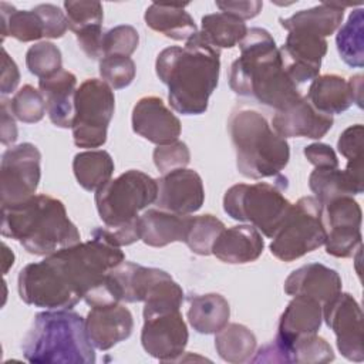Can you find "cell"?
<instances>
[{"label": "cell", "instance_id": "7dc6e473", "mask_svg": "<svg viewBox=\"0 0 364 364\" xmlns=\"http://www.w3.org/2000/svg\"><path fill=\"white\" fill-rule=\"evenodd\" d=\"M20 81V71L14 60L7 54L6 48H1V94L7 95L16 90Z\"/></svg>", "mask_w": 364, "mask_h": 364}, {"label": "cell", "instance_id": "7402d4cb", "mask_svg": "<svg viewBox=\"0 0 364 364\" xmlns=\"http://www.w3.org/2000/svg\"><path fill=\"white\" fill-rule=\"evenodd\" d=\"M309 188L321 205L340 196L363 193V158L350 159L343 171L338 168H314L309 176Z\"/></svg>", "mask_w": 364, "mask_h": 364}, {"label": "cell", "instance_id": "74e56055", "mask_svg": "<svg viewBox=\"0 0 364 364\" xmlns=\"http://www.w3.org/2000/svg\"><path fill=\"white\" fill-rule=\"evenodd\" d=\"M26 65L28 71L40 80L51 77L63 70L61 51L50 41H40L27 50Z\"/></svg>", "mask_w": 364, "mask_h": 364}, {"label": "cell", "instance_id": "7c38bea8", "mask_svg": "<svg viewBox=\"0 0 364 364\" xmlns=\"http://www.w3.org/2000/svg\"><path fill=\"white\" fill-rule=\"evenodd\" d=\"M41 154L31 142L4 151L0 165L1 206L21 203L36 195L41 178Z\"/></svg>", "mask_w": 364, "mask_h": 364}, {"label": "cell", "instance_id": "2e32d148", "mask_svg": "<svg viewBox=\"0 0 364 364\" xmlns=\"http://www.w3.org/2000/svg\"><path fill=\"white\" fill-rule=\"evenodd\" d=\"M327 46L323 37L301 30H290L284 44L279 48L286 75L297 87L313 81L318 77Z\"/></svg>", "mask_w": 364, "mask_h": 364}, {"label": "cell", "instance_id": "7a4b0ae2", "mask_svg": "<svg viewBox=\"0 0 364 364\" xmlns=\"http://www.w3.org/2000/svg\"><path fill=\"white\" fill-rule=\"evenodd\" d=\"M240 55L229 71V87L237 95L283 109L297 101L299 87L286 75L273 36L260 27L247 28L239 43Z\"/></svg>", "mask_w": 364, "mask_h": 364}, {"label": "cell", "instance_id": "ffe728a7", "mask_svg": "<svg viewBox=\"0 0 364 364\" xmlns=\"http://www.w3.org/2000/svg\"><path fill=\"white\" fill-rule=\"evenodd\" d=\"M85 330L91 344L105 351L132 334L134 318L131 311L119 303L95 306L85 317Z\"/></svg>", "mask_w": 364, "mask_h": 364}, {"label": "cell", "instance_id": "bcb514c9", "mask_svg": "<svg viewBox=\"0 0 364 364\" xmlns=\"http://www.w3.org/2000/svg\"><path fill=\"white\" fill-rule=\"evenodd\" d=\"M216 6L222 13H228L242 21L256 17L263 3L260 0H239V1H216Z\"/></svg>", "mask_w": 364, "mask_h": 364}, {"label": "cell", "instance_id": "3957f363", "mask_svg": "<svg viewBox=\"0 0 364 364\" xmlns=\"http://www.w3.org/2000/svg\"><path fill=\"white\" fill-rule=\"evenodd\" d=\"M68 286L91 307L119 303L111 282V270L125 260L105 228H95L91 239L47 256Z\"/></svg>", "mask_w": 364, "mask_h": 364}, {"label": "cell", "instance_id": "836d02e7", "mask_svg": "<svg viewBox=\"0 0 364 364\" xmlns=\"http://www.w3.org/2000/svg\"><path fill=\"white\" fill-rule=\"evenodd\" d=\"M1 36L14 37L18 41L28 43L44 37V24L38 13L31 10H16L11 4L0 3Z\"/></svg>", "mask_w": 364, "mask_h": 364}, {"label": "cell", "instance_id": "5b68a950", "mask_svg": "<svg viewBox=\"0 0 364 364\" xmlns=\"http://www.w3.org/2000/svg\"><path fill=\"white\" fill-rule=\"evenodd\" d=\"M94 348L85 318L70 309L36 314L21 344L24 358L34 364H94Z\"/></svg>", "mask_w": 364, "mask_h": 364}, {"label": "cell", "instance_id": "ee69618b", "mask_svg": "<svg viewBox=\"0 0 364 364\" xmlns=\"http://www.w3.org/2000/svg\"><path fill=\"white\" fill-rule=\"evenodd\" d=\"M363 136H364V128L361 124L351 125L346 128L337 141V149L338 152L350 159L363 158Z\"/></svg>", "mask_w": 364, "mask_h": 364}, {"label": "cell", "instance_id": "8d00e7d4", "mask_svg": "<svg viewBox=\"0 0 364 364\" xmlns=\"http://www.w3.org/2000/svg\"><path fill=\"white\" fill-rule=\"evenodd\" d=\"M334 360L331 346L326 338L311 334L304 336L293 341L287 350L289 363H306V364H324Z\"/></svg>", "mask_w": 364, "mask_h": 364}, {"label": "cell", "instance_id": "d6a6232c", "mask_svg": "<svg viewBox=\"0 0 364 364\" xmlns=\"http://www.w3.org/2000/svg\"><path fill=\"white\" fill-rule=\"evenodd\" d=\"M199 36L210 46L220 48H232L239 44L247 33L245 21L228 14L213 13L202 17Z\"/></svg>", "mask_w": 364, "mask_h": 364}, {"label": "cell", "instance_id": "277c9868", "mask_svg": "<svg viewBox=\"0 0 364 364\" xmlns=\"http://www.w3.org/2000/svg\"><path fill=\"white\" fill-rule=\"evenodd\" d=\"M1 235L17 240L28 253L50 256L80 243V232L64 203L47 193L1 206Z\"/></svg>", "mask_w": 364, "mask_h": 364}, {"label": "cell", "instance_id": "d6986e66", "mask_svg": "<svg viewBox=\"0 0 364 364\" xmlns=\"http://www.w3.org/2000/svg\"><path fill=\"white\" fill-rule=\"evenodd\" d=\"M333 124L331 115L318 112L303 95L289 107L276 111L272 119L273 131L284 139L294 136L320 139Z\"/></svg>", "mask_w": 364, "mask_h": 364}, {"label": "cell", "instance_id": "d4e9b609", "mask_svg": "<svg viewBox=\"0 0 364 364\" xmlns=\"http://www.w3.org/2000/svg\"><path fill=\"white\" fill-rule=\"evenodd\" d=\"M75 87L77 77L67 70H60L54 75L38 81V90L46 101L47 115L58 128H71L73 125Z\"/></svg>", "mask_w": 364, "mask_h": 364}, {"label": "cell", "instance_id": "ba28073f", "mask_svg": "<svg viewBox=\"0 0 364 364\" xmlns=\"http://www.w3.org/2000/svg\"><path fill=\"white\" fill-rule=\"evenodd\" d=\"M287 178L277 175L274 183H236L223 196V210L235 220L249 222L267 237H273L291 203L284 198Z\"/></svg>", "mask_w": 364, "mask_h": 364}, {"label": "cell", "instance_id": "f6af8a7d", "mask_svg": "<svg viewBox=\"0 0 364 364\" xmlns=\"http://www.w3.org/2000/svg\"><path fill=\"white\" fill-rule=\"evenodd\" d=\"M307 161L316 168H338V158L336 151L324 142H314L303 149Z\"/></svg>", "mask_w": 364, "mask_h": 364}, {"label": "cell", "instance_id": "f1b7e54d", "mask_svg": "<svg viewBox=\"0 0 364 364\" xmlns=\"http://www.w3.org/2000/svg\"><path fill=\"white\" fill-rule=\"evenodd\" d=\"M188 301V321L196 333L216 334L228 324L230 317V307L222 294H196L191 296Z\"/></svg>", "mask_w": 364, "mask_h": 364}, {"label": "cell", "instance_id": "5bb4252c", "mask_svg": "<svg viewBox=\"0 0 364 364\" xmlns=\"http://www.w3.org/2000/svg\"><path fill=\"white\" fill-rule=\"evenodd\" d=\"M323 318L334 331L341 355L361 363L364 360L363 311L358 301L350 293L340 291L323 306Z\"/></svg>", "mask_w": 364, "mask_h": 364}, {"label": "cell", "instance_id": "c3c4849f", "mask_svg": "<svg viewBox=\"0 0 364 364\" xmlns=\"http://www.w3.org/2000/svg\"><path fill=\"white\" fill-rule=\"evenodd\" d=\"M1 125H0V141L3 145H11L17 139V127L14 117L10 111V105L7 100L1 101Z\"/></svg>", "mask_w": 364, "mask_h": 364}, {"label": "cell", "instance_id": "44dd1931", "mask_svg": "<svg viewBox=\"0 0 364 364\" xmlns=\"http://www.w3.org/2000/svg\"><path fill=\"white\" fill-rule=\"evenodd\" d=\"M68 28L75 33L78 46L87 57L102 58L104 9L98 1H64Z\"/></svg>", "mask_w": 364, "mask_h": 364}, {"label": "cell", "instance_id": "b9f144b4", "mask_svg": "<svg viewBox=\"0 0 364 364\" xmlns=\"http://www.w3.org/2000/svg\"><path fill=\"white\" fill-rule=\"evenodd\" d=\"M154 164L161 173L185 168L191 161V152L185 142L173 141L165 145H156L152 154Z\"/></svg>", "mask_w": 364, "mask_h": 364}, {"label": "cell", "instance_id": "4dcf8cb0", "mask_svg": "<svg viewBox=\"0 0 364 364\" xmlns=\"http://www.w3.org/2000/svg\"><path fill=\"white\" fill-rule=\"evenodd\" d=\"M256 336L239 323H228L215 336V348L219 357L232 364L250 361L256 351Z\"/></svg>", "mask_w": 364, "mask_h": 364}, {"label": "cell", "instance_id": "1f68e13d", "mask_svg": "<svg viewBox=\"0 0 364 364\" xmlns=\"http://www.w3.org/2000/svg\"><path fill=\"white\" fill-rule=\"evenodd\" d=\"M73 171L77 182L85 191H98L111 181L114 161L104 149L80 152L73 159Z\"/></svg>", "mask_w": 364, "mask_h": 364}, {"label": "cell", "instance_id": "9c48e42d", "mask_svg": "<svg viewBox=\"0 0 364 364\" xmlns=\"http://www.w3.org/2000/svg\"><path fill=\"white\" fill-rule=\"evenodd\" d=\"M326 242L321 203L314 196H303L291 203L283 223L272 237L270 252L282 262H293Z\"/></svg>", "mask_w": 364, "mask_h": 364}, {"label": "cell", "instance_id": "83f0119b", "mask_svg": "<svg viewBox=\"0 0 364 364\" xmlns=\"http://www.w3.org/2000/svg\"><path fill=\"white\" fill-rule=\"evenodd\" d=\"M185 7L186 4L152 3L145 11V24L168 38L188 41L198 33V28Z\"/></svg>", "mask_w": 364, "mask_h": 364}, {"label": "cell", "instance_id": "ac0fdd59", "mask_svg": "<svg viewBox=\"0 0 364 364\" xmlns=\"http://www.w3.org/2000/svg\"><path fill=\"white\" fill-rule=\"evenodd\" d=\"M131 119L134 132L156 145L178 141L182 131L179 118L155 95L139 98L134 105Z\"/></svg>", "mask_w": 364, "mask_h": 364}, {"label": "cell", "instance_id": "52a82bcc", "mask_svg": "<svg viewBox=\"0 0 364 364\" xmlns=\"http://www.w3.org/2000/svg\"><path fill=\"white\" fill-rule=\"evenodd\" d=\"M156 179L142 171L129 169L95 191V206L111 240L128 246L141 240L139 212L154 203Z\"/></svg>", "mask_w": 364, "mask_h": 364}, {"label": "cell", "instance_id": "60d3db41", "mask_svg": "<svg viewBox=\"0 0 364 364\" xmlns=\"http://www.w3.org/2000/svg\"><path fill=\"white\" fill-rule=\"evenodd\" d=\"M139 36L136 28L129 24L115 26L104 33L102 37V58L107 55L129 57L138 47Z\"/></svg>", "mask_w": 364, "mask_h": 364}, {"label": "cell", "instance_id": "603a6c76", "mask_svg": "<svg viewBox=\"0 0 364 364\" xmlns=\"http://www.w3.org/2000/svg\"><path fill=\"white\" fill-rule=\"evenodd\" d=\"M341 277L321 263H307L293 270L284 280V293L289 296H310L324 306L341 291Z\"/></svg>", "mask_w": 364, "mask_h": 364}, {"label": "cell", "instance_id": "ab89813d", "mask_svg": "<svg viewBox=\"0 0 364 364\" xmlns=\"http://www.w3.org/2000/svg\"><path fill=\"white\" fill-rule=\"evenodd\" d=\"M136 74L135 63L127 55H107L100 60V75L111 88L128 87Z\"/></svg>", "mask_w": 364, "mask_h": 364}, {"label": "cell", "instance_id": "4316f807", "mask_svg": "<svg viewBox=\"0 0 364 364\" xmlns=\"http://www.w3.org/2000/svg\"><path fill=\"white\" fill-rule=\"evenodd\" d=\"M306 98L318 112L331 117L347 111L354 104L350 81L337 74L316 77L309 87Z\"/></svg>", "mask_w": 364, "mask_h": 364}, {"label": "cell", "instance_id": "7bdbcfd3", "mask_svg": "<svg viewBox=\"0 0 364 364\" xmlns=\"http://www.w3.org/2000/svg\"><path fill=\"white\" fill-rule=\"evenodd\" d=\"M33 9L41 17V21L44 24L46 38H60L65 34L68 28V21H67L65 13L61 11L60 7L46 3V4H38Z\"/></svg>", "mask_w": 364, "mask_h": 364}, {"label": "cell", "instance_id": "9a60e30c", "mask_svg": "<svg viewBox=\"0 0 364 364\" xmlns=\"http://www.w3.org/2000/svg\"><path fill=\"white\" fill-rule=\"evenodd\" d=\"M188 327L181 310H172L144 317L141 344L159 361H176L188 344Z\"/></svg>", "mask_w": 364, "mask_h": 364}, {"label": "cell", "instance_id": "8fae6325", "mask_svg": "<svg viewBox=\"0 0 364 364\" xmlns=\"http://www.w3.org/2000/svg\"><path fill=\"white\" fill-rule=\"evenodd\" d=\"M17 290L26 304L46 310L73 309L81 300L47 256L20 270Z\"/></svg>", "mask_w": 364, "mask_h": 364}, {"label": "cell", "instance_id": "6da1fadb", "mask_svg": "<svg viewBox=\"0 0 364 364\" xmlns=\"http://www.w3.org/2000/svg\"><path fill=\"white\" fill-rule=\"evenodd\" d=\"M155 71L168 87L171 107L183 115H199L208 109L209 97L218 87L220 51L196 33L183 47L164 48Z\"/></svg>", "mask_w": 364, "mask_h": 364}, {"label": "cell", "instance_id": "30bf717a", "mask_svg": "<svg viewBox=\"0 0 364 364\" xmlns=\"http://www.w3.org/2000/svg\"><path fill=\"white\" fill-rule=\"evenodd\" d=\"M115 109L112 88L102 80L87 78L75 91L73 139L80 148H98L107 141V129Z\"/></svg>", "mask_w": 364, "mask_h": 364}, {"label": "cell", "instance_id": "f546056e", "mask_svg": "<svg viewBox=\"0 0 364 364\" xmlns=\"http://www.w3.org/2000/svg\"><path fill=\"white\" fill-rule=\"evenodd\" d=\"M344 6L333 3H321L316 7L300 10L287 18H280V24L287 31L301 30L326 38L333 34L343 21Z\"/></svg>", "mask_w": 364, "mask_h": 364}, {"label": "cell", "instance_id": "cb8c5ba5", "mask_svg": "<svg viewBox=\"0 0 364 364\" xmlns=\"http://www.w3.org/2000/svg\"><path fill=\"white\" fill-rule=\"evenodd\" d=\"M264 249L262 233L252 225L225 228L212 246V255L229 264H245L260 257Z\"/></svg>", "mask_w": 364, "mask_h": 364}, {"label": "cell", "instance_id": "484cf974", "mask_svg": "<svg viewBox=\"0 0 364 364\" xmlns=\"http://www.w3.org/2000/svg\"><path fill=\"white\" fill-rule=\"evenodd\" d=\"M191 218L189 215H178L162 209H148L139 216L141 240L152 247L185 242Z\"/></svg>", "mask_w": 364, "mask_h": 364}, {"label": "cell", "instance_id": "681fc988", "mask_svg": "<svg viewBox=\"0 0 364 364\" xmlns=\"http://www.w3.org/2000/svg\"><path fill=\"white\" fill-rule=\"evenodd\" d=\"M353 95H354V104H357L360 108H363V75L357 74L353 75L350 80Z\"/></svg>", "mask_w": 364, "mask_h": 364}, {"label": "cell", "instance_id": "d590c367", "mask_svg": "<svg viewBox=\"0 0 364 364\" xmlns=\"http://www.w3.org/2000/svg\"><path fill=\"white\" fill-rule=\"evenodd\" d=\"M223 229V222L213 215L208 213L192 216L185 243L193 253L199 256H209L212 255L215 240Z\"/></svg>", "mask_w": 364, "mask_h": 364}, {"label": "cell", "instance_id": "8992f818", "mask_svg": "<svg viewBox=\"0 0 364 364\" xmlns=\"http://www.w3.org/2000/svg\"><path fill=\"white\" fill-rule=\"evenodd\" d=\"M228 129L236 152L237 171L250 179L280 175L289 164L290 148L267 119L256 109L236 108L228 119Z\"/></svg>", "mask_w": 364, "mask_h": 364}, {"label": "cell", "instance_id": "f35d334b", "mask_svg": "<svg viewBox=\"0 0 364 364\" xmlns=\"http://www.w3.org/2000/svg\"><path fill=\"white\" fill-rule=\"evenodd\" d=\"M13 117L26 124H34L43 119L46 114V101L40 90L33 85H23L9 101Z\"/></svg>", "mask_w": 364, "mask_h": 364}, {"label": "cell", "instance_id": "e0dca14e", "mask_svg": "<svg viewBox=\"0 0 364 364\" xmlns=\"http://www.w3.org/2000/svg\"><path fill=\"white\" fill-rule=\"evenodd\" d=\"M155 205L158 209L178 213L192 215L198 212L205 200V189L200 175L193 169H175L159 179Z\"/></svg>", "mask_w": 364, "mask_h": 364}, {"label": "cell", "instance_id": "4fadbf2b", "mask_svg": "<svg viewBox=\"0 0 364 364\" xmlns=\"http://www.w3.org/2000/svg\"><path fill=\"white\" fill-rule=\"evenodd\" d=\"M326 252L334 257H350L361 247L363 212L353 196H340L321 205Z\"/></svg>", "mask_w": 364, "mask_h": 364}, {"label": "cell", "instance_id": "e575fe53", "mask_svg": "<svg viewBox=\"0 0 364 364\" xmlns=\"http://www.w3.org/2000/svg\"><path fill=\"white\" fill-rule=\"evenodd\" d=\"M336 46L341 60L355 68L364 65V16L363 9L350 13L347 21L338 28Z\"/></svg>", "mask_w": 364, "mask_h": 364}, {"label": "cell", "instance_id": "f907efd6", "mask_svg": "<svg viewBox=\"0 0 364 364\" xmlns=\"http://www.w3.org/2000/svg\"><path fill=\"white\" fill-rule=\"evenodd\" d=\"M13 263H14V255L7 247V245L3 243V274H6L9 272V269L13 266Z\"/></svg>", "mask_w": 364, "mask_h": 364}]
</instances>
